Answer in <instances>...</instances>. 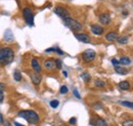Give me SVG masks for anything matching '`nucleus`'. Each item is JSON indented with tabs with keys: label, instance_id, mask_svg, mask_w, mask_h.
<instances>
[{
	"label": "nucleus",
	"instance_id": "obj_1",
	"mask_svg": "<svg viewBox=\"0 0 133 126\" xmlns=\"http://www.w3.org/2000/svg\"><path fill=\"white\" fill-rule=\"evenodd\" d=\"M15 53L10 47H1L0 48V65L5 66L14 61Z\"/></svg>",
	"mask_w": 133,
	"mask_h": 126
},
{
	"label": "nucleus",
	"instance_id": "obj_2",
	"mask_svg": "<svg viewBox=\"0 0 133 126\" xmlns=\"http://www.w3.org/2000/svg\"><path fill=\"white\" fill-rule=\"evenodd\" d=\"M17 116L24 118L31 124H36L39 122V115L33 110H23L17 113Z\"/></svg>",
	"mask_w": 133,
	"mask_h": 126
},
{
	"label": "nucleus",
	"instance_id": "obj_3",
	"mask_svg": "<svg viewBox=\"0 0 133 126\" xmlns=\"http://www.w3.org/2000/svg\"><path fill=\"white\" fill-rule=\"evenodd\" d=\"M64 23H65V25H66V27L70 29V30H72L73 32H79L82 30V28H83V26L81 25V23H79L78 21H76V20H74V18H72V17H66L64 20Z\"/></svg>",
	"mask_w": 133,
	"mask_h": 126
},
{
	"label": "nucleus",
	"instance_id": "obj_4",
	"mask_svg": "<svg viewBox=\"0 0 133 126\" xmlns=\"http://www.w3.org/2000/svg\"><path fill=\"white\" fill-rule=\"evenodd\" d=\"M23 16H24V18L28 26H31V27L34 26V14L31 8L25 7L23 9Z\"/></svg>",
	"mask_w": 133,
	"mask_h": 126
},
{
	"label": "nucleus",
	"instance_id": "obj_5",
	"mask_svg": "<svg viewBox=\"0 0 133 126\" xmlns=\"http://www.w3.org/2000/svg\"><path fill=\"white\" fill-rule=\"evenodd\" d=\"M82 60H83L85 63H91L92 61H94L95 56H96V53L93 49H86L85 51L82 52Z\"/></svg>",
	"mask_w": 133,
	"mask_h": 126
},
{
	"label": "nucleus",
	"instance_id": "obj_6",
	"mask_svg": "<svg viewBox=\"0 0 133 126\" xmlns=\"http://www.w3.org/2000/svg\"><path fill=\"white\" fill-rule=\"evenodd\" d=\"M54 14L57 15L59 17H62L63 20H65L66 17H70V12L68 11V9L62 6H56L54 8Z\"/></svg>",
	"mask_w": 133,
	"mask_h": 126
},
{
	"label": "nucleus",
	"instance_id": "obj_7",
	"mask_svg": "<svg viewBox=\"0 0 133 126\" xmlns=\"http://www.w3.org/2000/svg\"><path fill=\"white\" fill-rule=\"evenodd\" d=\"M30 77H31V81L33 82V84H35V85H39L41 80H42V76L38 72L30 73Z\"/></svg>",
	"mask_w": 133,
	"mask_h": 126
},
{
	"label": "nucleus",
	"instance_id": "obj_8",
	"mask_svg": "<svg viewBox=\"0 0 133 126\" xmlns=\"http://www.w3.org/2000/svg\"><path fill=\"white\" fill-rule=\"evenodd\" d=\"M76 39H78L79 41L83 42V43H90V37L87 34H83V33H76L75 34Z\"/></svg>",
	"mask_w": 133,
	"mask_h": 126
},
{
	"label": "nucleus",
	"instance_id": "obj_9",
	"mask_svg": "<svg viewBox=\"0 0 133 126\" xmlns=\"http://www.w3.org/2000/svg\"><path fill=\"white\" fill-rule=\"evenodd\" d=\"M91 32L94 34V35H97V36H100V35H102L103 34V28L99 26V25H96V24H93V25H91Z\"/></svg>",
	"mask_w": 133,
	"mask_h": 126
},
{
	"label": "nucleus",
	"instance_id": "obj_10",
	"mask_svg": "<svg viewBox=\"0 0 133 126\" xmlns=\"http://www.w3.org/2000/svg\"><path fill=\"white\" fill-rule=\"evenodd\" d=\"M43 66H44V69L47 70V71H52L53 69L56 68L55 67V61H53V60H46L43 64Z\"/></svg>",
	"mask_w": 133,
	"mask_h": 126
},
{
	"label": "nucleus",
	"instance_id": "obj_11",
	"mask_svg": "<svg viewBox=\"0 0 133 126\" xmlns=\"http://www.w3.org/2000/svg\"><path fill=\"white\" fill-rule=\"evenodd\" d=\"M99 22L102 25H109L111 23V16L109 14H101L99 16Z\"/></svg>",
	"mask_w": 133,
	"mask_h": 126
},
{
	"label": "nucleus",
	"instance_id": "obj_12",
	"mask_svg": "<svg viewBox=\"0 0 133 126\" xmlns=\"http://www.w3.org/2000/svg\"><path fill=\"white\" fill-rule=\"evenodd\" d=\"M119 38V35L116 32H110L105 35V39L110 42H113V41H117V39Z\"/></svg>",
	"mask_w": 133,
	"mask_h": 126
},
{
	"label": "nucleus",
	"instance_id": "obj_13",
	"mask_svg": "<svg viewBox=\"0 0 133 126\" xmlns=\"http://www.w3.org/2000/svg\"><path fill=\"white\" fill-rule=\"evenodd\" d=\"M115 71H116L117 74H119V75H127L128 74V70L126 68H124V67L119 66V65L115 66Z\"/></svg>",
	"mask_w": 133,
	"mask_h": 126
},
{
	"label": "nucleus",
	"instance_id": "obj_14",
	"mask_svg": "<svg viewBox=\"0 0 133 126\" xmlns=\"http://www.w3.org/2000/svg\"><path fill=\"white\" fill-rule=\"evenodd\" d=\"M31 66H32V69H33L35 72H38L40 73L41 72V67H40V64L37 61V59H33L32 62H31Z\"/></svg>",
	"mask_w": 133,
	"mask_h": 126
},
{
	"label": "nucleus",
	"instance_id": "obj_15",
	"mask_svg": "<svg viewBox=\"0 0 133 126\" xmlns=\"http://www.w3.org/2000/svg\"><path fill=\"white\" fill-rule=\"evenodd\" d=\"M4 40L6 42H12L14 40V36H12V33L10 30H6L4 33Z\"/></svg>",
	"mask_w": 133,
	"mask_h": 126
},
{
	"label": "nucleus",
	"instance_id": "obj_16",
	"mask_svg": "<svg viewBox=\"0 0 133 126\" xmlns=\"http://www.w3.org/2000/svg\"><path fill=\"white\" fill-rule=\"evenodd\" d=\"M119 88L122 90H128L130 88V83L128 81H121L119 83Z\"/></svg>",
	"mask_w": 133,
	"mask_h": 126
},
{
	"label": "nucleus",
	"instance_id": "obj_17",
	"mask_svg": "<svg viewBox=\"0 0 133 126\" xmlns=\"http://www.w3.org/2000/svg\"><path fill=\"white\" fill-rule=\"evenodd\" d=\"M94 125L95 126H108V124H107V122H105L104 119H102V118H96Z\"/></svg>",
	"mask_w": 133,
	"mask_h": 126
},
{
	"label": "nucleus",
	"instance_id": "obj_18",
	"mask_svg": "<svg viewBox=\"0 0 133 126\" xmlns=\"http://www.w3.org/2000/svg\"><path fill=\"white\" fill-rule=\"evenodd\" d=\"M119 63L122 64V65H129V64L131 63V61H130V59L127 58V56H122V58L120 59Z\"/></svg>",
	"mask_w": 133,
	"mask_h": 126
},
{
	"label": "nucleus",
	"instance_id": "obj_19",
	"mask_svg": "<svg viewBox=\"0 0 133 126\" xmlns=\"http://www.w3.org/2000/svg\"><path fill=\"white\" fill-rule=\"evenodd\" d=\"M14 78H15V80L17 81V82H19V81L22 80V73H21L18 70H16V71H15V73H14Z\"/></svg>",
	"mask_w": 133,
	"mask_h": 126
},
{
	"label": "nucleus",
	"instance_id": "obj_20",
	"mask_svg": "<svg viewBox=\"0 0 133 126\" xmlns=\"http://www.w3.org/2000/svg\"><path fill=\"white\" fill-rule=\"evenodd\" d=\"M117 41L120 43V44H126L128 42V37L127 36H123V37H119L117 39Z\"/></svg>",
	"mask_w": 133,
	"mask_h": 126
},
{
	"label": "nucleus",
	"instance_id": "obj_21",
	"mask_svg": "<svg viewBox=\"0 0 133 126\" xmlns=\"http://www.w3.org/2000/svg\"><path fill=\"white\" fill-rule=\"evenodd\" d=\"M81 78L83 79L84 82L88 83V82L91 80V76H90L88 73H83V74H81Z\"/></svg>",
	"mask_w": 133,
	"mask_h": 126
},
{
	"label": "nucleus",
	"instance_id": "obj_22",
	"mask_svg": "<svg viewBox=\"0 0 133 126\" xmlns=\"http://www.w3.org/2000/svg\"><path fill=\"white\" fill-rule=\"evenodd\" d=\"M120 105L129 109H133V103H130V102H120Z\"/></svg>",
	"mask_w": 133,
	"mask_h": 126
},
{
	"label": "nucleus",
	"instance_id": "obj_23",
	"mask_svg": "<svg viewBox=\"0 0 133 126\" xmlns=\"http://www.w3.org/2000/svg\"><path fill=\"white\" fill-rule=\"evenodd\" d=\"M94 84H95V86H96V87H99V88L103 87V86L105 85V83H104L102 80H99V79H96V80H95V82H94Z\"/></svg>",
	"mask_w": 133,
	"mask_h": 126
},
{
	"label": "nucleus",
	"instance_id": "obj_24",
	"mask_svg": "<svg viewBox=\"0 0 133 126\" xmlns=\"http://www.w3.org/2000/svg\"><path fill=\"white\" fill-rule=\"evenodd\" d=\"M58 105H59V102L57 99H53V100L50 102V107L53 108V109H56L58 107Z\"/></svg>",
	"mask_w": 133,
	"mask_h": 126
},
{
	"label": "nucleus",
	"instance_id": "obj_25",
	"mask_svg": "<svg viewBox=\"0 0 133 126\" xmlns=\"http://www.w3.org/2000/svg\"><path fill=\"white\" fill-rule=\"evenodd\" d=\"M122 126H133V120H131V119H127V120L123 121Z\"/></svg>",
	"mask_w": 133,
	"mask_h": 126
},
{
	"label": "nucleus",
	"instance_id": "obj_26",
	"mask_svg": "<svg viewBox=\"0 0 133 126\" xmlns=\"http://www.w3.org/2000/svg\"><path fill=\"white\" fill-rule=\"evenodd\" d=\"M68 91H69V89H68V87L66 85H63L61 87V89H59V93L61 95H66V93H68Z\"/></svg>",
	"mask_w": 133,
	"mask_h": 126
},
{
	"label": "nucleus",
	"instance_id": "obj_27",
	"mask_svg": "<svg viewBox=\"0 0 133 126\" xmlns=\"http://www.w3.org/2000/svg\"><path fill=\"white\" fill-rule=\"evenodd\" d=\"M93 108L95 110H101L102 109V105L100 103H95V104H93Z\"/></svg>",
	"mask_w": 133,
	"mask_h": 126
},
{
	"label": "nucleus",
	"instance_id": "obj_28",
	"mask_svg": "<svg viewBox=\"0 0 133 126\" xmlns=\"http://www.w3.org/2000/svg\"><path fill=\"white\" fill-rule=\"evenodd\" d=\"M55 67H56L57 69H62V67H63V63H62V61H61V60H56V61H55Z\"/></svg>",
	"mask_w": 133,
	"mask_h": 126
},
{
	"label": "nucleus",
	"instance_id": "obj_29",
	"mask_svg": "<svg viewBox=\"0 0 133 126\" xmlns=\"http://www.w3.org/2000/svg\"><path fill=\"white\" fill-rule=\"evenodd\" d=\"M76 122H77V119H76L75 117H73V118H71V119L69 120V123H70L71 125H75Z\"/></svg>",
	"mask_w": 133,
	"mask_h": 126
},
{
	"label": "nucleus",
	"instance_id": "obj_30",
	"mask_svg": "<svg viewBox=\"0 0 133 126\" xmlns=\"http://www.w3.org/2000/svg\"><path fill=\"white\" fill-rule=\"evenodd\" d=\"M73 93H74V95H75L77 98H79V99L81 98V96H80V95H79V92H78L77 89H74V90H73Z\"/></svg>",
	"mask_w": 133,
	"mask_h": 126
},
{
	"label": "nucleus",
	"instance_id": "obj_31",
	"mask_svg": "<svg viewBox=\"0 0 133 126\" xmlns=\"http://www.w3.org/2000/svg\"><path fill=\"white\" fill-rule=\"evenodd\" d=\"M5 88H6L5 84H4V83H1V82H0V91H4V90H5Z\"/></svg>",
	"mask_w": 133,
	"mask_h": 126
},
{
	"label": "nucleus",
	"instance_id": "obj_32",
	"mask_svg": "<svg viewBox=\"0 0 133 126\" xmlns=\"http://www.w3.org/2000/svg\"><path fill=\"white\" fill-rule=\"evenodd\" d=\"M54 51H55V52H57L59 55H63V54H64V51H62L59 48H54Z\"/></svg>",
	"mask_w": 133,
	"mask_h": 126
},
{
	"label": "nucleus",
	"instance_id": "obj_33",
	"mask_svg": "<svg viewBox=\"0 0 133 126\" xmlns=\"http://www.w3.org/2000/svg\"><path fill=\"white\" fill-rule=\"evenodd\" d=\"M112 64H113V65H115V66H117V65H119V61H117L116 59H113V60H112Z\"/></svg>",
	"mask_w": 133,
	"mask_h": 126
},
{
	"label": "nucleus",
	"instance_id": "obj_34",
	"mask_svg": "<svg viewBox=\"0 0 133 126\" xmlns=\"http://www.w3.org/2000/svg\"><path fill=\"white\" fill-rule=\"evenodd\" d=\"M3 98H4L3 91H0V103H2V102H3Z\"/></svg>",
	"mask_w": 133,
	"mask_h": 126
},
{
	"label": "nucleus",
	"instance_id": "obj_35",
	"mask_svg": "<svg viewBox=\"0 0 133 126\" xmlns=\"http://www.w3.org/2000/svg\"><path fill=\"white\" fill-rule=\"evenodd\" d=\"M3 122H4V120H3V116H2V114L0 113V123L3 124Z\"/></svg>",
	"mask_w": 133,
	"mask_h": 126
},
{
	"label": "nucleus",
	"instance_id": "obj_36",
	"mask_svg": "<svg viewBox=\"0 0 133 126\" xmlns=\"http://www.w3.org/2000/svg\"><path fill=\"white\" fill-rule=\"evenodd\" d=\"M51 51H54V48H47L46 50H45V52H51Z\"/></svg>",
	"mask_w": 133,
	"mask_h": 126
},
{
	"label": "nucleus",
	"instance_id": "obj_37",
	"mask_svg": "<svg viewBox=\"0 0 133 126\" xmlns=\"http://www.w3.org/2000/svg\"><path fill=\"white\" fill-rule=\"evenodd\" d=\"M3 124H4V126H11L8 121H4V122H3Z\"/></svg>",
	"mask_w": 133,
	"mask_h": 126
},
{
	"label": "nucleus",
	"instance_id": "obj_38",
	"mask_svg": "<svg viewBox=\"0 0 133 126\" xmlns=\"http://www.w3.org/2000/svg\"><path fill=\"white\" fill-rule=\"evenodd\" d=\"M14 123H15V125H16V126H24V125H22V124H19V123H18V122H17V121H15Z\"/></svg>",
	"mask_w": 133,
	"mask_h": 126
},
{
	"label": "nucleus",
	"instance_id": "obj_39",
	"mask_svg": "<svg viewBox=\"0 0 133 126\" xmlns=\"http://www.w3.org/2000/svg\"><path fill=\"white\" fill-rule=\"evenodd\" d=\"M63 74H64V76H65V77H68V72H66V71H64V72H63Z\"/></svg>",
	"mask_w": 133,
	"mask_h": 126
},
{
	"label": "nucleus",
	"instance_id": "obj_40",
	"mask_svg": "<svg viewBox=\"0 0 133 126\" xmlns=\"http://www.w3.org/2000/svg\"><path fill=\"white\" fill-rule=\"evenodd\" d=\"M62 126H64V125H62Z\"/></svg>",
	"mask_w": 133,
	"mask_h": 126
}]
</instances>
